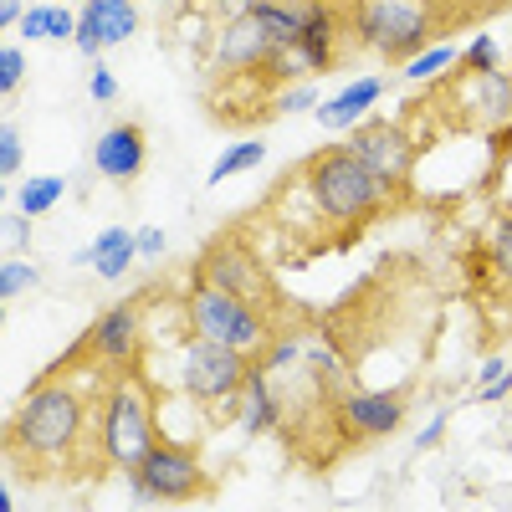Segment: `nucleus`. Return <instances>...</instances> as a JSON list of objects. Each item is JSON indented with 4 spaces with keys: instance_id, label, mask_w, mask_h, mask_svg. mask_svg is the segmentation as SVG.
<instances>
[{
    "instance_id": "412c9836",
    "label": "nucleus",
    "mask_w": 512,
    "mask_h": 512,
    "mask_svg": "<svg viewBox=\"0 0 512 512\" xmlns=\"http://www.w3.org/2000/svg\"><path fill=\"white\" fill-rule=\"evenodd\" d=\"M26 287H36V272H31V267L6 262V272H0V297L11 303V297H16V292H26Z\"/></svg>"
},
{
    "instance_id": "c85d7f7f",
    "label": "nucleus",
    "mask_w": 512,
    "mask_h": 512,
    "mask_svg": "<svg viewBox=\"0 0 512 512\" xmlns=\"http://www.w3.org/2000/svg\"><path fill=\"white\" fill-rule=\"evenodd\" d=\"M47 36H57V41H62V36H77V21H72L67 11L52 6V16H47Z\"/></svg>"
},
{
    "instance_id": "0eeeda50",
    "label": "nucleus",
    "mask_w": 512,
    "mask_h": 512,
    "mask_svg": "<svg viewBox=\"0 0 512 512\" xmlns=\"http://www.w3.org/2000/svg\"><path fill=\"white\" fill-rule=\"evenodd\" d=\"M139 497H154V502H185V497H200L210 482L200 472V461L190 451H169V446H154L134 472H128Z\"/></svg>"
},
{
    "instance_id": "f03ea898",
    "label": "nucleus",
    "mask_w": 512,
    "mask_h": 512,
    "mask_svg": "<svg viewBox=\"0 0 512 512\" xmlns=\"http://www.w3.org/2000/svg\"><path fill=\"white\" fill-rule=\"evenodd\" d=\"M77 425H82V400L62 384H41V390L21 405L16 425H11V441L26 456H62L77 441Z\"/></svg>"
},
{
    "instance_id": "393cba45",
    "label": "nucleus",
    "mask_w": 512,
    "mask_h": 512,
    "mask_svg": "<svg viewBox=\"0 0 512 512\" xmlns=\"http://www.w3.org/2000/svg\"><path fill=\"white\" fill-rule=\"evenodd\" d=\"M93 98H98V103H113V98H118V77H113L108 67L93 72Z\"/></svg>"
},
{
    "instance_id": "4be33fe9",
    "label": "nucleus",
    "mask_w": 512,
    "mask_h": 512,
    "mask_svg": "<svg viewBox=\"0 0 512 512\" xmlns=\"http://www.w3.org/2000/svg\"><path fill=\"white\" fill-rule=\"evenodd\" d=\"M21 169V139H16V128H0V175H16Z\"/></svg>"
},
{
    "instance_id": "a878e982",
    "label": "nucleus",
    "mask_w": 512,
    "mask_h": 512,
    "mask_svg": "<svg viewBox=\"0 0 512 512\" xmlns=\"http://www.w3.org/2000/svg\"><path fill=\"white\" fill-rule=\"evenodd\" d=\"M446 62H451V47L425 52V57H415V62H410V77H425V72H436V67H446Z\"/></svg>"
},
{
    "instance_id": "9d476101",
    "label": "nucleus",
    "mask_w": 512,
    "mask_h": 512,
    "mask_svg": "<svg viewBox=\"0 0 512 512\" xmlns=\"http://www.w3.org/2000/svg\"><path fill=\"white\" fill-rule=\"evenodd\" d=\"M139 26V11L128 6V0H88L77 16V52L98 57L103 47H118V41H128Z\"/></svg>"
},
{
    "instance_id": "7c9ffc66",
    "label": "nucleus",
    "mask_w": 512,
    "mask_h": 512,
    "mask_svg": "<svg viewBox=\"0 0 512 512\" xmlns=\"http://www.w3.org/2000/svg\"><path fill=\"white\" fill-rule=\"evenodd\" d=\"M16 16H21V0H0V21H6V26H11Z\"/></svg>"
},
{
    "instance_id": "dca6fc26",
    "label": "nucleus",
    "mask_w": 512,
    "mask_h": 512,
    "mask_svg": "<svg viewBox=\"0 0 512 512\" xmlns=\"http://www.w3.org/2000/svg\"><path fill=\"white\" fill-rule=\"evenodd\" d=\"M134 251H139V236H128V231H103L98 241H93V267H98V277H123V267L134 262Z\"/></svg>"
},
{
    "instance_id": "5701e85b",
    "label": "nucleus",
    "mask_w": 512,
    "mask_h": 512,
    "mask_svg": "<svg viewBox=\"0 0 512 512\" xmlns=\"http://www.w3.org/2000/svg\"><path fill=\"white\" fill-rule=\"evenodd\" d=\"M47 16H52V6H31L26 21H21V36L26 41H41V36H47Z\"/></svg>"
},
{
    "instance_id": "a211bd4d",
    "label": "nucleus",
    "mask_w": 512,
    "mask_h": 512,
    "mask_svg": "<svg viewBox=\"0 0 512 512\" xmlns=\"http://www.w3.org/2000/svg\"><path fill=\"white\" fill-rule=\"evenodd\" d=\"M262 159H267V144H236V149H226V154L216 159V169H210V185H221L226 175H241V169L262 164Z\"/></svg>"
},
{
    "instance_id": "cd10ccee",
    "label": "nucleus",
    "mask_w": 512,
    "mask_h": 512,
    "mask_svg": "<svg viewBox=\"0 0 512 512\" xmlns=\"http://www.w3.org/2000/svg\"><path fill=\"white\" fill-rule=\"evenodd\" d=\"M313 103H318V93H313V82H308V88H292L277 108H282V113H292V108H313Z\"/></svg>"
},
{
    "instance_id": "20e7f679",
    "label": "nucleus",
    "mask_w": 512,
    "mask_h": 512,
    "mask_svg": "<svg viewBox=\"0 0 512 512\" xmlns=\"http://www.w3.org/2000/svg\"><path fill=\"white\" fill-rule=\"evenodd\" d=\"M190 323L200 338H216V344H231V349H251L267 338L262 313L210 282H195V292H190Z\"/></svg>"
},
{
    "instance_id": "c756f323",
    "label": "nucleus",
    "mask_w": 512,
    "mask_h": 512,
    "mask_svg": "<svg viewBox=\"0 0 512 512\" xmlns=\"http://www.w3.org/2000/svg\"><path fill=\"white\" fill-rule=\"evenodd\" d=\"M441 425H446V415H436V420H431V425H425V431H420V446H431V441H436V436H441Z\"/></svg>"
},
{
    "instance_id": "6ab92c4d",
    "label": "nucleus",
    "mask_w": 512,
    "mask_h": 512,
    "mask_svg": "<svg viewBox=\"0 0 512 512\" xmlns=\"http://www.w3.org/2000/svg\"><path fill=\"white\" fill-rule=\"evenodd\" d=\"M62 190H67V180H57V175L31 180V185L21 190V216H41V210H52V205L62 200Z\"/></svg>"
},
{
    "instance_id": "ddd939ff",
    "label": "nucleus",
    "mask_w": 512,
    "mask_h": 512,
    "mask_svg": "<svg viewBox=\"0 0 512 512\" xmlns=\"http://www.w3.org/2000/svg\"><path fill=\"white\" fill-rule=\"evenodd\" d=\"M272 52H277V41H272V31L262 26V16H256V11H241L221 31V47H216V57L226 67H256V62H267Z\"/></svg>"
},
{
    "instance_id": "423d86ee",
    "label": "nucleus",
    "mask_w": 512,
    "mask_h": 512,
    "mask_svg": "<svg viewBox=\"0 0 512 512\" xmlns=\"http://www.w3.org/2000/svg\"><path fill=\"white\" fill-rule=\"evenodd\" d=\"M180 374H185V390L195 400H231L246 384L251 364L241 359V349L216 344V338H200V344L185 349V369Z\"/></svg>"
},
{
    "instance_id": "39448f33",
    "label": "nucleus",
    "mask_w": 512,
    "mask_h": 512,
    "mask_svg": "<svg viewBox=\"0 0 512 512\" xmlns=\"http://www.w3.org/2000/svg\"><path fill=\"white\" fill-rule=\"evenodd\" d=\"M103 451L113 466L134 472V466L154 451V431H149V405L139 400L134 384H118L108 395V410H103Z\"/></svg>"
},
{
    "instance_id": "f8f14e48",
    "label": "nucleus",
    "mask_w": 512,
    "mask_h": 512,
    "mask_svg": "<svg viewBox=\"0 0 512 512\" xmlns=\"http://www.w3.org/2000/svg\"><path fill=\"white\" fill-rule=\"evenodd\" d=\"M93 164L108 180H134L144 169V128L139 123H113L108 134L93 144Z\"/></svg>"
},
{
    "instance_id": "1a4fd4ad",
    "label": "nucleus",
    "mask_w": 512,
    "mask_h": 512,
    "mask_svg": "<svg viewBox=\"0 0 512 512\" xmlns=\"http://www.w3.org/2000/svg\"><path fill=\"white\" fill-rule=\"evenodd\" d=\"M349 149L369 164V175L379 180V190H405L415 149H410L400 123H369V128H359V134L349 139Z\"/></svg>"
},
{
    "instance_id": "2f4dec72",
    "label": "nucleus",
    "mask_w": 512,
    "mask_h": 512,
    "mask_svg": "<svg viewBox=\"0 0 512 512\" xmlns=\"http://www.w3.org/2000/svg\"><path fill=\"white\" fill-rule=\"evenodd\" d=\"M139 246H144V251H159V246H164V231H144Z\"/></svg>"
},
{
    "instance_id": "bb28decb",
    "label": "nucleus",
    "mask_w": 512,
    "mask_h": 512,
    "mask_svg": "<svg viewBox=\"0 0 512 512\" xmlns=\"http://www.w3.org/2000/svg\"><path fill=\"white\" fill-rule=\"evenodd\" d=\"M492 62H497V52H492V41L482 36L472 52H466V67H477V72H492Z\"/></svg>"
},
{
    "instance_id": "4468645a",
    "label": "nucleus",
    "mask_w": 512,
    "mask_h": 512,
    "mask_svg": "<svg viewBox=\"0 0 512 512\" xmlns=\"http://www.w3.org/2000/svg\"><path fill=\"white\" fill-rule=\"evenodd\" d=\"M292 52H297V62H303L308 72H323L333 62V21H328L323 6L303 11V26H297V36H292Z\"/></svg>"
},
{
    "instance_id": "f257e3e1",
    "label": "nucleus",
    "mask_w": 512,
    "mask_h": 512,
    "mask_svg": "<svg viewBox=\"0 0 512 512\" xmlns=\"http://www.w3.org/2000/svg\"><path fill=\"white\" fill-rule=\"evenodd\" d=\"M308 180H313V200L328 221H344V226H364L374 210H379V180L369 175V164L344 144V149H323L308 164Z\"/></svg>"
},
{
    "instance_id": "9b49d317",
    "label": "nucleus",
    "mask_w": 512,
    "mask_h": 512,
    "mask_svg": "<svg viewBox=\"0 0 512 512\" xmlns=\"http://www.w3.org/2000/svg\"><path fill=\"white\" fill-rule=\"evenodd\" d=\"M338 420L349 436H390L405 420V400L400 395H344L338 400Z\"/></svg>"
},
{
    "instance_id": "aec40b11",
    "label": "nucleus",
    "mask_w": 512,
    "mask_h": 512,
    "mask_svg": "<svg viewBox=\"0 0 512 512\" xmlns=\"http://www.w3.org/2000/svg\"><path fill=\"white\" fill-rule=\"evenodd\" d=\"M21 77H26V57L16 47H6V52H0V93H16Z\"/></svg>"
},
{
    "instance_id": "2eb2a0df",
    "label": "nucleus",
    "mask_w": 512,
    "mask_h": 512,
    "mask_svg": "<svg viewBox=\"0 0 512 512\" xmlns=\"http://www.w3.org/2000/svg\"><path fill=\"white\" fill-rule=\"evenodd\" d=\"M93 344H98V354H103V359L123 364L128 354H134V344H139L134 308H113V313H103V318H98V328H93Z\"/></svg>"
},
{
    "instance_id": "f3484780",
    "label": "nucleus",
    "mask_w": 512,
    "mask_h": 512,
    "mask_svg": "<svg viewBox=\"0 0 512 512\" xmlns=\"http://www.w3.org/2000/svg\"><path fill=\"white\" fill-rule=\"evenodd\" d=\"M374 98H379V82H354V88H344L333 103H323L318 123H328V128H344V123H354V118H359Z\"/></svg>"
},
{
    "instance_id": "b1692460",
    "label": "nucleus",
    "mask_w": 512,
    "mask_h": 512,
    "mask_svg": "<svg viewBox=\"0 0 512 512\" xmlns=\"http://www.w3.org/2000/svg\"><path fill=\"white\" fill-rule=\"evenodd\" d=\"M492 256H497V267H502V277L512 282V221L497 231V246H492Z\"/></svg>"
},
{
    "instance_id": "7ed1b4c3",
    "label": "nucleus",
    "mask_w": 512,
    "mask_h": 512,
    "mask_svg": "<svg viewBox=\"0 0 512 512\" xmlns=\"http://www.w3.org/2000/svg\"><path fill=\"white\" fill-rule=\"evenodd\" d=\"M431 11L436 0H359V36L384 57H410L431 36Z\"/></svg>"
},
{
    "instance_id": "6e6552de",
    "label": "nucleus",
    "mask_w": 512,
    "mask_h": 512,
    "mask_svg": "<svg viewBox=\"0 0 512 512\" xmlns=\"http://www.w3.org/2000/svg\"><path fill=\"white\" fill-rule=\"evenodd\" d=\"M200 282H210V287H221V292L241 297V303H251V308L277 303V292H272V282L262 277V267H256L251 251H246L241 241H231V236L210 241L205 262H200Z\"/></svg>"
}]
</instances>
